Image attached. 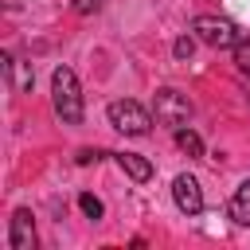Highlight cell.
<instances>
[{"instance_id": "15", "label": "cell", "mask_w": 250, "mask_h": 250, "mask_svg": "<svg viewBox=\"0 0 250 250\" xmlns=\"http://www.w3.org/2000/svg\"><path fill=\"white\" fill-rule=\"evenodd\" d=\"M102 8V0H74V12L78 16H90V12H98Z\"/></svg>"}, {"instance_id": "11", "label": "cell", "mask_w": 250, "mask_h": 250, "mask_svg": "<svg viewBox=\"0 0 250 250\" xmlns=\"http://www.w3.org/2000/svg\"><path fill=\"white\" fill-rule=\"evenodd\" d=\"M78 211H82L86 219H94V223L105 215V207H102V199H98L94 191H82V195H78Z\"/></svg>"}, {"instance_id": "5", "label": "cell", "mask_w": 250, "mask_h": 250, "mask_svg": "<svg viewBox=\"0 0 250 250\" xmlns=\"http://www.w3.org/2000/svg\"><path fill=\"white\" fill-rule=\"evenodd\" d=\"M172 199H176V207H180L184 215H199V211H203L199 180H195V176H188V172H180V176L172 180Z\"/></svg>"}, {"instance_id": "9", "label": "cell", "mask_w": 250, "mask_h": 250, "mask_svg": "<svg viewBox=\"0 0 250 250\" xmlns=\"http://www.w3.org/2000/svg\"><path fill=\"white\" fill-rule=\"evenodd\" d=\"M230 219L238 227H250V180H242L238 191L230 195Z\"/></svg>"}, {"instance_id": "14", "label": "cell", "mask_w": 250, "mask_h": 250, "mask_svg": "<svg viewBox=\"0 0 250 250\" xmlns=\"http://www.w3.org/2000/svg\"><path fill=\"white\" fill-rule=\"evenodd\" d=\"M102 156H113V152H105V148H82V152H78V164H94V160H102Z\"/></svg>"}, {"instance_id": "2", "label": "cell", "mask_w": 250, "mask_h": 250, "mask_svg": "<svg viewBox=\"0 0 250 250\" xmlns=\"http://www.w3.org/2000/svg\"><path fill=\"white\" fill-rule=\"evenodd\" d=\"M105 117H109V125H113L117 133H125V137H145V133L152 129L148 109H145L141 102H133V98H117V102H109Z\"/></svg>"}, {"instance_id": "13", "label": "cell", "mask_w": 250, "mask_h": 250, "mask_svg": "<svg viewBox=\"0 0 250 250\" xmlns=\"http://www.w3.org/2000/svg\"><path fill=\"white\" fill-rule=\"evenodd\" d=\"M191 51H195V39H191V35H180V39L172 43V55H176V59H191Z\"/></svg>"}, {"instance_id": "10", "label": "cell", "mask_w": 250, "mask_h": 250, "mask_svg": "<svg viewBox=\"0 0 250 250\" xmlns=\"http://www.w3.org/2000/svg\"><path fill=\"white\" fill-rule=\"evenodd\" d=\"M176 145L188 152V156H203V141H199V133H191V129H176Z\"/></svg>"}, {"instance_id": "6", "label": "cell", "mask_w": 250, "mask_h": 250, "mask_svg": "<svg viewBox=\"0 0 250 250\" xmlns=\"http://www.w3.org/2000/svg\"><path fill=\"white\" fill-rule=\"evenodd\" d=\"M8 246H12V250H31V246H35V219H31L27 207H16V211H12Z\"/></svg>"}, {"instance_id": "3", "label": "cell", "mask_w": 250, "mask_h": 250, "mask_svg": "<svg viewBox=\"0 0 250 250\" xmlns=\"http://www.w3.org/2000/svg\"><path fill=\"white\" fill-rule=\"evenodd\" d=\"M152 109H156V121H160V125H172V129L188 125V117H191V102H188V94H180V90H172V86L156 90Z\"/></svg>"}, {"instance_id": "12", "label": "cell", "mask_w": 250, "mask_h": 250, "mask_svg": "<svg viewBox=\"0 0 250 250\" xmlns=\"http://www.w3.org/2000/svg\"><path fill=\"white\" fill-rule=\"evenodd\" d=\"M230 51H234V66H238V74H246V78H250V39H242V35H238V43H234Z\"/></svg>"}, {"instance_id": "4", "label": "cell", "mask_w": 250, "mask_h": 250, "mask_svg": "<svg viewBox=\"0 0 250 250\" xmlns=\"http://www.w3.org/2000/svg\"><path fill=\"white\" fill-rule=\"evenodd\" d=\"M191 31H195L207 47H234V43H238V27H234L230 20H223V16H195Z\"/></svg>"}, {"instance_id": "7", "label": "cell", "mask_w": 250, "mask_h": 250, "mask_svg": "<svg viewBox=\"0 0 250 250\" xmlns=\"http://www.w3.org/2000/svg\"><path fill=\"white\" fill-rule=\"evenodd\" d=\"M113 160L121 164V172H125L129 180H137V184H148V180H152V164H148L145 156H137V152H113Z\"/></svg>"}, {"instance_id": "16", "label": "cell", "mask_w": 250, "mask_h": 250, "mask_svg": "<svg viewBox=\"0 0 250 250\" xmlns=\"http://www.w3.org/2000/svg\"><path fill=\"white\" fill-rule=\"evenodd\" d=\"M4 4H8V8H20V4H23V0H4Z\"/></svg>"}, {"instance_id": "8", "label": "cell", "mask_w": 250, "mask_h": 250, "mask_svg": "<svg viewBox=\"0 0 250 250\" xmlns=\"http://www.w3.org/2000/svg\"><path fill=\"white\" fill-rule=\"evenodd\" d=\"M4 70L12 74V86H16V94H27V90L35 86V74H31V66H27V62H20L16 55H4Z\"/></svg>"}, {"instance_id": "1", "label": "cell", "mask_w": 250, "mask_h": 250, "mask_svg": "<svg viewBox=\"0 0 250 250\" xmlns=\"http://www.w3.org/2000/svg\"><path fill=\"white\" fill-rule=\"evenodd\" d=\"M51 105L66 125L82 121V90H78V74L70 66H55V74H51Z\"/></svg>"}]
</instances>
